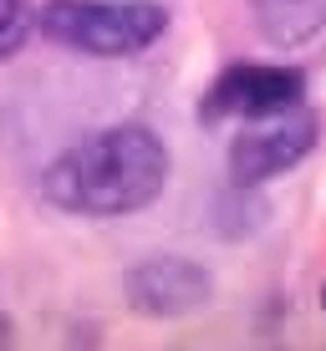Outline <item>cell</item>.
Here are the masks:
<instances>
[{
    "label": "cell",
    "instance_id": "cell-1",
    "mask_svg": "<svg viewBox=\"0 0 326 351\" xmlns=\"http://www.w3.org/2000/svg\"><path fill=\"white\" fill-rule=\"evenodd\" d=\"M163 184H168V148L143 123H117L71 143L41 178L46 199L56 209L92 214V219L148 209L163 193Z\"/></svg>",
    "mask_w": 326,
    "mask_h": 351
},
{
    "label": "cell",
    "instance_id": "cell-2",
    "mask_svg": "<svg viewBox=\"0 0 326 351\" xmlns=\"http://www.w3.org/2000/svg\"><path fill=\"white\" fill-rule=\"evenodd\" d=\"M36 26L87 56H138L168 31V10L159 0H46Z\"/></svg>",
    "mask_w": 326,
    "mask_h": 351
},
{
    "label": "cell",
    "instance_id": "cell-3",
    "mask_svg": "<svg viewBox=\"0 0 326 351\" xmlns=\"http://www.w3.org/2000/svg\"><path fill=\"white\" fill-rule=\"evenodd\" d=\"M260 128L240 132L235 148H229V178H235L240 189H255L265 178L286 173V168H296L306 158L311 148H316V112L311 107H286V112H270V117H255Z\"/></svg>",
    "mask_w": 326,
    "mask_h": 351
},
{
    "label": "cell",
    "instance_id": "cell-4",
    "mask_svg": "<svg viewBox=\"0 0 326 351\" xmlns=\"http://www.w3.org/2000/svg\"><path fill=\"white\" fill-rule=\"evenodd\" d=\"M306 97V82L291 66H265V62H229L209 92L199 97V123H224V117H270L286 112Z\"/></svg>",
    "mask_w": 326,
    "mask_h": 351
},
{
    "label": "cell",
    "instance_id": "cell-5",
    "mask_svg": "<svg viewBox=\"0 0 326 351\" xmlns=\"http://www.w3.org/2000/svg\"><path fill=\"white\" fill-rule=\"evenodd\" d=\"M209 290H214L209 270L184 255H153L128 270V300L143 316H184L209 300Z\"/></svg>",
    "mask_w": 326,
    "mask_h": 351
},
{
    "label": "cell",
    "instance_id": "cell-6",
    "mask_svg": "<svg viewBox=\"0 0 326 351\" xmlns=\"http://www.w3.org/2000/svg\"><path fill=\"white\" fill-rule=\"evenodd\" d=\"M255 26L275 46H306L326 26V0H250Z\"/></svg>",
    "mask_w": 326,
    "mask_h": 351
},
{
    "label": "cell",
    "instance_id": "cell-7",
    "mask_svg": "<svg viewBox=\"0 0 326 351\" xmlns=\"http://www.w3.org/2000/svg\"><path fill=\"white\" fill-rule=\"evenodd\" d=\"M31 36V10L26 0H0V62L5 56H16L21 46H26Z\"/></svg>",
    "mask_w": 326,
    "mask_h": 351
},
{
    "label": "cell",
    "instance_id": "cell-8",
    "mask_svg": "<svg viewBox=\"0 0 326 351\" xmlns=\"http://www.w3.org/2000/svg\"><path fill=\"white\" fill-rule=\"evenodd\" d=\"M5 341H10V321L0 316V346H5Z\"/></svg>",
    "mask_w": 326,
    "mask_h": 351
},
{
    "label": "cell",
    "instance_id": "cell-9",
    "mask_svg": "<svg viewBox=\"0 0 326 351\" xmlns=\"http://www.w3.org/2000/svg\"><path fill=\"white\" fill-rule=\"evenodd\" d=\"M321 311H326V285H321Z\"/></svg>",
    "mask_w": 326,
    "mask_h": 351
}]
</instances>
